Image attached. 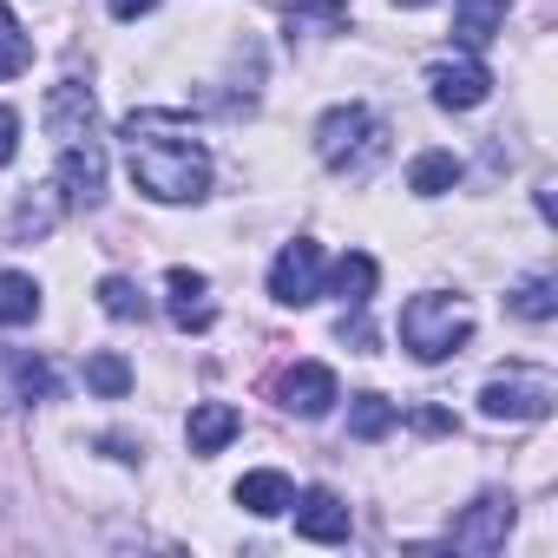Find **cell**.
Here are the masks:
<instances>
[{
	"label": "cell",
	"mask_w": 558,
	"mask_h": 558,
	"mask_svg": "<svg viewBox=\"0 0 558 558\" xmlns=\"http://www.w3.org/2000/svg\"><path fill=\"white\" fill-rule=\"evenodd\" d=\"M125 171L151 204H197L210 197V151L178 112H132L119 125Z\"/></svg>",
	"instance_id": "obj_1"
},
{
	"label": "cell",
	"mask_w": 558,
	"mask_h": 558,
	"mask_svg": "<svg viewBox=\"0 0 558 558\" xmlns=\"http://www.w3.org/2000/svg\"><path fill=\"white\" fill-rule=\"evenodd\" d=\"M473 342V303L447 290H421L401 303V349L414 362H447Z\"/></svg>",
	"instance_id": "obj_2"
},
{
	"label": "cell",
	"mask_w": 558,
	"mask_h": 558,
	"mask_svg": "<svg viewBox=\"0 0 558 558\" xmlns=\"http://www.w3.org/2000/svg\"><path fill=\"white\" fill-rule=\"evenodd\" d=\"M558 401V381L545 368H506L480 388V414L486 421H545Z\"/></svg>",
	"instance_id": "obj_3"
},
{
	"label": "cell",
	"mask_w": 558,
	"mask_h": 558,
	"mask_svg": "<svg viewBox=\"0 0 558 558\" xmlns=\"http://www.w3.org/2000/svg\"><path fill=\"white\" fill-rule=\"evenodd\" d=\"M375 138H381V125H375L368 106H329V112L316 119V158H323L329 171L362 165V158L375 151Z\"/></svg>",
	"instance_id": "obj_4"
},
{
	"label": "cell",
	"mask_w": 558,
	"mask_h": 558,
	"mask_svg": "<svg viewBox=\"0 0 558 558\" xmlns=\"http://www.w3.org/2000/svg\"><path fill=\"white\" fill-rule=\"evenodd\" d=\"M269 296L283 303V310H310L323 296V243L296 236V243L276 250V263H269Z\"/></svg>",
	"instance_id": "obj_5"
},
{
	"label": "cell",
	"mask_w": 558,
	"mask_h": 558,
	"mask_svg": "<svg viewBox=\"0 0 558 558\" xmlns=\"http://www.w3.org/2000/svg\"><path fill=\"white\" fill-rule=\"evenodd\" d=\"M506 532H512V493H480L460 519H453V545L460 551H473V558H486V551H499L506 545Z\"/></svg>",
	"instance_id": "obj_6"
},
{
	"label": "cell",
	"mask_w": 558,
	"mask_h": 558,
	"mask_svg": "<svg viewBox=\"0 0 558 558\" xmlns=\"http://www.w3.org/2000/svg\"><path fill=\"white\" fill-rule=\"evenodd\" d=\"M427 93H434V106H440V112H473V106H486L493 73H486V60H480V53H466V60H440V66L427 73Z\"/></svg>",
	"instance_id": "obj_7"
},
{
	"label": "cell",
	"mask_w": 558,
	"mask_h": 558,
	"mask_svg": "<svg viewBox=\"0 0 558 558\" xmlns=\"http://www.w3.org/2000/svg\"><path fill=\"white\" fill-rule=\"evenodd\" d=\"M165 316L184 329V336H204L210 323H217V303H210V276L204 269H171L165 276Z\"/></svg>",
	"instance_id": "obj_8"
},
{
	"label": "cell",
	"mask_w": 558,
	"mask_h": 558,
	"mask_svg": "<svg viewBox=\"0 0 558 558\" xmlns=\"http://www.w3.org/2000/svg\"><path fill=\"white\" fill-rule=\"evenodd\" d=\"M276 401H283L290 414H303V421H323V414L342 401V388H336V375H329L323 362H296L283 381H276Z\"/></svg>",
	"instance_id": "obj_9"
},
{
	"label": "cell",
	"mask_w": 558,
	"mask_h": 558,
	"mask_svg": "<svg viewBox=\"0 0 558 558\" xmlns=\"http://www.w3.org/2000/svg\"><path fill=\"white\" fill-rule=\"evenodd\" d=\"M60 388V375L27 355V349H0V408H21V401H47Z\"/></svg>",
	"instance_id": "obj_10"
},
{
	"label": "cell",
	"mask_w": 558,
	"mask_h": 558,
	"mask_svg": "<svg viewBox=\"0 0 558 558\" xmlns=\"http://www.w3.org/2000/svg\"><path fill=\"white\" fill-rule=\"evenodd\" d=\"M290 506H296V532H303V538H316V545H342V538H349V525H355V519H349V506H342L329 486H310V493H296Z\"/></svg>",
	"instance_id": "obj_11"
},
{
	"label": "cell",
	"mask_w": 558,
	"mask_h": 558,
	"mask_svg": "<svg viewBox=\"0 0 558 558\" xmlns=\"http://www.w3.org/2000/svg\"><path fill=\"white\" fill-rule=\"evenodd\" d=\"M236 434H243V414H236L230 401H197V408H191V421H184V440H191V453H197V460L223 453Z\"/></svg>",
	"instance_id": "obj_12"
},
{
	"label": "cell",
	"mask_w": 558,
	"mask_h": 558,
	"mask_svg": "<svg viewBox=\"0 0 558 558\" xmlns=\"http://www.w3.org/2000/svg\"><path fill=\"white\" fill-rule=\"evenodd\" d=\"M290 499H296V486L276 473V466H256V473H243V480H236V506H243V512H256V519L290 512Z\"/></svg>",
	"instance_id": "obj_13"
},
{
	"label": "cell",
	"mask_w": 558,
	"mask_h": 558,
	"mask_svg": "<svg viewBox=\"0 0 558 558\" xmlns=\"http://www.w3.org/2000/svg\"><path fill=\"white\" fill-rule=\"evenodd\" d=\"M323 276H329V290L362 316V310H368V296H375V276H381V269H375V256H368V250H349V256H342L336 269H323Z\"/></svg>",
	"instance_id": "obj_14"
},
{
	"label": "cell",
	"mask_w": 558,
	"mask_h": 558,
	"mask_svg": "<svg viewBox=\"0 0 558 558\" xmlns=\"http://www.w3.org/2000/svg\"><path fill=\"white\" fill-rule=\"evenodd\" d=\"M499 21H506V0H453V40L466 53H480L499 34Z\"/></svg>",
	"instance_id": "obj_15"
},
{
	"label": "cell",
	"mask_w": 558,
	"mask_h": 558,
	"mask_svg": "<svg viewBox=\"0 0 558 558\" xmlns=\"http://www.w3.org/2000/svg\"><path fill=\"white\" fill-rule=\"evenodd\" d=\"M40 316V283L27 269H0V323L8 329H27Z\"/></svg>",
	"instance_id": "obj_16"
},
{
	"label": "cell",
	"mask_w": 558,
	"mask_h": 558,
	"mask_svg": "<svg viewBox=\"0 0 558 558\" xmlns=\"http://www.w3.org/2000/svg\"><path fill=\"white\" fill-rule=\"evenodd\" d=\"M460 184V158L453 151H421L414 165H408V191L414 197H447Z\"/></svg>",
	"instance_id": "obj_17"
},
{
	"label": "cell",
	"mask_w": 558,
	"mask_h": 558,
	"mask_svg": "<svg viewBox=\"0 0 558 558\" xmlns=\"http://www.w3.org/2000/svg\"><path fill=\"white\" fill-rule=\"evenodd\" d=\"M506 303H512L519 323H551L558 316V283H551V276H519Z\"/></svg>",
	"instance_id": "obj_18"
},
{
	"label": "cell",
	"mask_w": 558,
	"mask_h": 558,
	"mask_svg": "<svg viewBox=\"0 0 558 558\" xmlns=\"http://www.w3.org/2000/svg\"><path fill=\"white\" fill-rule=\"evenodd\" d=\"M395 421H401V414H395L388 395H355V401H349V434H355V440H381Z\"/></svg>",
	"instance_id": "obj_19"
},
{
	"label": "cell",
	"mask_w": 558,
	"mask_h": 558,
	"mask_svg": "<svg viewBox=\"0 0 558 558\" xmlns=\"http://www.w3.org/2000/svg\"><path fill=\"white\" fill-rule=\"evenodd\" d=\"M27 66H34V40L21 34L14 8H0V86H8V80H21Z\"/></svg>",
	"instance_id": "obj_20"
},
{
	"label": "cell",
	"mask_w": 558,
	"mask_h": 558,
	"mask_svg": "<svg viewBox=\"0 0 558 558\" xmlns=\"http://www.w3.org/2000/svg\"><path fill=\"white\" fill-rule=\"evenodd\" d=\"M99 310L112 323H145V290L132 283V276H106V283H99Z\"/></svg>",
	"instance_id": "obj_21"
},
{
	"label": "cell",
	"mask_w": 558,
	"mask_h": 558,
	"mask_svg": "<svg viewBox=\"0 0 558 558\" xmlns=\"http://www.w3.org/2000/svg\"><path fill=\"white\" fill-rule=\"evenodd\" d=\"M86 388L106 395V401H125V395H132V368H125V355H112V349L93 355V362H86Z\"/></svg>",
	"instance_id": "obj_22"
},
{
	"label": "cell",
	"mask_w": 558,
	"mask_h": 558,
	"mask_svg": "<svg viewBox=\"0 0 558 558\" xmlns=\"http://www.w3.org/2000/svg\"><path fill=\"white\" fill-rule=\"evenodd\" d=\"M290 21L303 27V21H316V27H349V0H290Z\"/></svg>",
	"instance_id": "obj_23"
},
{
	"label": "cell",
	"mask_w": 558,
	"mask_h": 558,
	"mask_svg": "<svg viewBox=\"0 0 558 558\" xmlns=\"http://www.w3.org/2000/svg\"><path fill=\"white\" fill-rule=\"evenodd\" d=\"M14 158H21V112L0 106V165H14Z\"/></svg>",
	"instance_id": "obj_24"
},
{
	"label": "cell",
	"mask_w": 558,
	"mask_h": 558,
	"mask_svg": "<svg viewBox=\"0 0 558 558\" xmlns=\"http://www.w3.org/2000/svg\"><path fill=\"white\" fill-rule=\"evenodd\" d=\"M158 0H112V21H145Z\"/></svg>",
	"instance_id": "obj_25"
},
{
	"label": "cell",
	"mask_w": 558,
	"mask_h": 558,
	"mask_svg": "<svg viewBox=\"0 0 558 558\" xmlns=\"http://www.w3.org/2000/svg\"><path fill=\"white\" fill-rule=\"evenodd\" d=\"M414 427H421V434H447V427H453V421H447V414H440V408H421V414H414Z\"/></svg>",
	"instance_id": "obj_26"
},
{
	"label": "cell",
	"mask_w": 558,
	"mask_h": 558,
	"mask_svg": "<svg viewBox=\"0 0 558 558\" xmlns=\"http://www.w3.org/2000/svg\"><path fill=\"white\" fill-rule=\"evenodd\" d=\"M395 8H427V0H395Z\"/></svg>",
	"instance_id": "obj_27"
}]
</instances>
